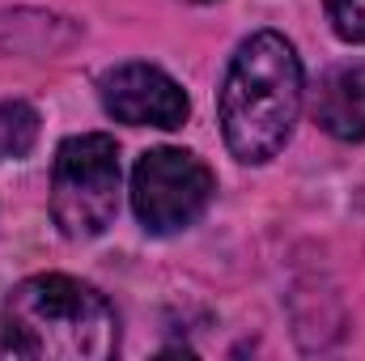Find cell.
<instances>
[{"instance_id":"cell-1","label":"cell","mask_w":365,"mask_h":361,"mask_svg":"<svg viewBox=\"0 0 365 361\" xmlns=\"http://www.w3.org/2000/svg\"><path fill=\"white\" fill-rule=\"evenodd\" d=\"M119 349L115 306L77 276H30L0 306V357L106 361Z\"/></svg>"},{"instance_id":"cell-2","label":"cell","mask_w":365,"mask_h":361,"mask_svg":"<svg viewBox=\"0 0 365 361\" xmlns=\"http://www.w3.org/2000/svg\"><path fill=\"white\" fill-rule=\"evenodd\" d=\"M302 111V60L276 30L251 34L221 81V132L238 162H272Z\"/></svg>"},{"instance_id":"cell-3","label":"cell","mask_w":365,"mask_h":361,"mask_svg":"<svg viewBox=\"0 0 365 361\" xmlns=\"http://www.w3.org/2000/svg\"><path fill=\"white\" fill-rule=\"evenodd\" d=\"M119 208V145L106 132L68 136L51 166V217L64 238H98Z\"/></svg>"},{"instance_id":"cell-4","label":"cell","mask_w":365,"mask_h":361,"mask_svg":"<svg viewBox=\"0 0 365 361\" xmlns=\"http://www.w3.org/2000/svg\"><path fill=\"white\" fill-rule=\"evenodd\" d=\"M217 183L187 149H149L132 171V208L149 234H179L200 221Z\"/></svg>"},{"instance_id":"cell-5","label":"cell","mask_w":365,"mask_h":361,"mask_svg":"<svg viewBox=\"0 0 365 361\" xmlns=\"http://www.w3.org/2000/svg\"><path fill=\"white\" fill-rule=\"evenodd\" d=\"M98 90H102L106 115H115L119 123H132V128H182L191 115V102L179 90V81L140 60L110 68L98 81Z\"/></svg>"},{"instance_id":"cell-6","label":"cell","mask_w":365,"mask_h":361,"mask_svg":"<svg viewBox=\"0 0 365 361\" xmlns=\"http://www.w3.org/2000/svg\"><path fill=\"white\" fill-rule=\"evenodd\" d=\"M314 115L327 136L365 141V64H344L323 77Z\"/></svg>"},{"instance_id":"cell-7","label":"cell","mask_w":365,"mask_h":361,"mask_svg":"<svg viewBox=\"0 0 365 361\" xmlns=\"http://www.w3.org/2000/svg\"><path fill=\"white\" fill-rule=\"evenodd\" d=\"M38 141V111L26 102H0V162H17Z\"/></svg>"},{"instance_id":"cell-8","label":"cell","mask_w":365,"mask_h":361,"mask_svg":"<svg viewBox=\"0 0 365 361\" xmlns=\"http://www.w3.org/2000/svg\"><path fill=\"white\" fill-rule=\"evenodd\" d=\"M327 4V21L344 43L365 47V0H323Z\"/></svg>"},{"instance_id":"cell-9","label":"cell","mask_w":365,"mask_h":361,"mask_svg":"<svg viewBox=\"0 0 365 361\" xmlns=\"http://www.w3.org/2000/svg\"><path fill=\"white\" fill-rule=\"evenodd\" d=\"M195 4H208V0H195Z\"/></svg>"}]
</instances>
